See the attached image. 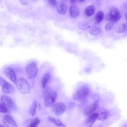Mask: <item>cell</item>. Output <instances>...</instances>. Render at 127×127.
<instances>
[{"label": "cell", "mask_w": 127, "mask_h": 127, "mask_svg": "<svg viewBox=\"0 0 127 127\" xmlns=\"http://www.w3.org/2000/svg\"><path fill=\"white\" fill-rule=\"evenodd\" d=\"M98 113H95L89 116L85 121V125L87 127L91 126L98 118Z\"/></svg>", "instance_id": "cell-12"}, {"label": "cell", "mask_w": 127, "mask_h": 127, "mask_svg": "<svg viewBox=\"0 0 127 127\" xmlns=\"http://www.w3.org/2000/svg\"><path fill=\"white\" fill-rule=\"evenodd\" d=\"M57 96L55 91L49 93L46 96L44 101L45 105L48 107H52L55 103Z\"/></svg>", "instance_id": "cell-6"}, {"label": "cell", "mask_w": 127, "mask_h": 127, "mask_svg": "<svg viewBox=\"0 0 127 127\" xmlns=\"http://www.w3.org/2000/svg\"><path fill=\"white\" fill-rule=\"evenodd\" d=\"M69 12L70 16L72 18H75L79 16L80 11L76 5L73 4L70 7Z\"/></svg>", "instance_id": "cell-13"}, {"label": "cell", "mask_w": 127, "mask_h": 127, "mask_svg": "<svg viewBox=\"0 0 127 127\" xmlns=\"http://www.w3.org/2000/svg\"><path fill=\"white\" fill-rule=\"evenodd\" d=\"M7 111V109L6 107L3 104L0 103V113H5Z\"/></svg>", "instance_id": "cell-26"}, {"label": "cell", "mask_w": 127, "mask_h": 127, "mask_svg": "<svg viewBox=\"0 0 127 127\" xmlns=\"http://www.w3.org/2000/svg\"><path fill=\"white\" fill-rule=\"evenodd\" d=\"M16 83L18 89L22 93L26 94L30 92V87L29 83L24 78H19Z\"/></svg>", "instance_id": "cell-2"}, {"label": "cell", "mask_w": 127, "mask_h": 127, "mask_svg": "<svg viewBox=\"0 0 127 127\" xmlns=\"http://www.w3.org/2000/svg\"><path fill=\"white\" fill-rule=\"evenodd\" d=\"M127 25L124 23H120L117 25L115 27V30L118 33H123L127 30Z\"/></svg>", "instance_id": "cell-17"}, {"label": "cell", "mask_w": 127, "mask_h": 127, "mask_svg": "<svg viewBox=\"0 0 127 127\" xmlns=\"http://www.w3.org/2000/svg\"><path fill=\"white\" fill-rule=\"evenodd\" d=\"M86 0H78L79 2L80 3H82L84 2Z\"/></svg>", "instance_id": "cell-32"}, {"label": "cell", "mask_w": 127, "mask_h": 127, "mask_svg": "<svg viewBox=\"0 0 127 127\" xmlns=\"http://www.w3.org/2000/svg\"><path fill=\"white\" fill-rule=\"evenodd\" d=\"M56 5L57 11L59 14L63 15L66 13L67 6L65 3L63 1L58 2Z\"/></svg>", "instance_id": "cell-11"}, {"label": "cell", "mask_w": 127, "mask_h": 127, "mask_svg": "<svg viewBox=\"0 0 127 127\" xmlns=\"http://www.w3.org/2000/svg\"><path fill=\"white\" fill-rule=\"evenodd\" d=\"M3 123L8 127H17V125L13 118L9 115L4 117L3 119Z\"/></svg>", "instance_id": "cell-10"}, {"label": "cell", "mask_w": 127, "mask_h": 127, "mask_svg": "<svg viewBox=\"0 0 127 127\" xmlns=\"http://www.w3.org/2000/svg\"><path fill=\"white\" fill-rule=\"evenodd\" d=\"M48 3L51 5L54 6L56 4V0H47Z\"/></svg>", "instance_id": "cell-28"}, {"label": "cell", "mask_w": 127, "mask_h": 127, "mask_svg": "<svg viewBox=\"0 0 127 127\" xmlns=\"http://www.w3.org/2000/svg\"><path fill=\"white\" fill-rule=\"evenodd\" d=\"M71 3L72 4H75L77 2V0H70Z\"/></svg>", "instance_id": "cell-31"}, {"label": "cell", "mask_w": 127, "mask_h": 127, "mask_svg": "<svg viewBox=\"0 0 127 127\" xmlns=\"http://www.w3.org/2000/svg\"><path fill=\"white\" fill-rule=\"evenodd\" d=\"M77 105V104L74 102H71L68 104V107L69 109H72Z\"/></svg>", "instance_id": "cell-27"}, {"label": "cell", "mask_w": 127, "mask_h": 127, "mask_svg": "<svg viewBox=\"0 0 127 127\" xmlns=\"http://www.w3.org/2000/svg\"><path fill=\"white\" fill-rule=\"evenodd\" d=\"M110 114V113L109 111L103 112L98 115L97 118L100 121H104L107 120Z\"/></svg>", "instance_id": "cell-20"}, {"label": "cell", "mask_w": 127, "mask_h": 127, "mask_svg": "<svg viewBox=\"0 0 127 127\" xmlns=\"http://www.w3.org/2000/svg\"><path fill=\"white\" fill-rule=\"evenodd\" d=\"M4 127V126H3V125L0 124V127Z\"/></svg>", "instance_id": "cell-33"}, {"label": "cell", "mask_w": 127, "mask_h": 127, "mask_svg": "<svg viewBox=\"0 0 127 127\" xmlns=\"http://www.w3.org/2000/svg\"><path fill=\"white\" fill-rule=\"evenodd\" d=\"M19 1L22 4L24 5H26L27 3L26 0H19Z\"/></svg>", "instance_id": "cell-30"}, {"label": "cell", "mask_w": 127, "mask_h": 127, "mask_svg": "<svg viewBox=\"0 0 127 127\" xmlns=\"http://www.w3.org/2000/svg\"><path fill=\"white\" fill-rule=\"evenodd\" d=\"M5 75L13 83H15L17 81L16 74L13 69L10 67H8L4 70Z\"/></svg>", "instance_id": "cell-9"}, {"label": "cell", "mask_w": 127, "mask_h": 127, "mask_svg": "<svg viewBox=\"0 0 127 127\" xmlns=\"http://www.w3.org/2000/svg\"><path fill=\"white\" fill-rule=\"evenodd\" d=\"M52 107V111L56 116H60L65 112L66 109V105L61 102L55 103Z\"/></svg>", "instance_id": "cell-5"}, {"label": "cell", "mask_w": 127, "mask_h": 127, "mask_svg": "<svg viewBox=\"0 0 127 127\" xmlns=\"http://www.w3.org/2000/svg\"><path fill=\"white\" fill-rule=\"evenodd\" d=\"M64 0V1H66L67 0Z\"/></svg>", "instance_id": "cell-34"}, {"label": "cell", "mask_w": 127, "mask_h": 127, "mask_svg": "<svg viewBox=\"0 0 127 127\" xmlns=\"http://www.w3.org/2000/svg\"><path fill=\"white\" fill-rule=\"evenodd\" d=\"M2 91L6 94L12 93L14 90L13 86L10 83L6 82L2 87Z\"/></svg>", "instance_id": "cell-15"}, {"label": "cell", "mask_w": 127, "mask_h": 127, "mask_svg": "<svg viewBox=\"0 0 127 127\" xmlns=\"http://www.w3.org/2000/svg\"><path fill=\"white\" fill-rule=\"evenodd\" d=\"M78 26L79 29L84 30H86L90 28L89 23L85 21L79 22L78 24Z\"/></svg>", "instance_id": "cell-22"}, {"label": "cell", "mask_w": 127, "mask_h": 127, "mask_svg": "<svg viewBox=\"0 0 127 127\" xmlns=\"http://www.w3.org/2000/svg\"><path fill=\"white\" fill-rule=\"evenodd\" d=\"M104 17V13L101 11H98L96 14L95 16V20L97 23H99L103 20Z\"/></svg>", "instance_id": "cell-21"}, {"label": "cell", "mask_w": 127, "mask_h": 127, "mask_svg": "<svg viewBox=\"0 0 127 127\" xmlns=\"http://www.w3.org/2000/svg\"><path fill=\"white\" fill-rule=\"evenodd\" d=\"M48 120L50 122L54 124L57 126L62 127H65V125L58 119H56L51 117H48Z\"/></svg>", "instance_id": "cell-18"}, {"label": "cell", "mask_w": 127, "mask_h": 127, "mask_svg": "<svg viewBox=\"0 0 127 127\" xmlns=\"http://www.w3.org/2000/svg\"><path fill=\"white\" fill-rule=\"evenodd\" d=\"M98 100H96L87 106L84 110V115L89 116L93 113L98 108Z\"/></svg>", "instance_id": "cell-8"}, {"label": "cell", "mask_w": 127, "mask_h": 127, "mask_svg": "<svg viewBox=\"0 0 127 127\" xmlns=\"http://www.w3.org/2000/svg\"><path fill=\"white\" fill-rule=\"evenodd\" d=\"M89 89L87 86L81 87L74 94L73 98L76 101H81L85 98L89 93Z\"/></svg>", "instance_id": "cell-1"}, {"label": "cell", "mask_w": 127, "mask_h": 127, "mask_svg": "<svg viewBox=\"0 0 127 127\" xmlns=\"http://www.w3.org/2000/svg\"><path fill=\"white\" fill-rule=\"evenodd\" d=\"M6 82V81L3 78L0 77V86L1 87Z\"/></svg>", "instance_id": "cell-29"}, {"label": "cell", "mask_w": 127, "mask_h": 127, "mask_svg": "<svg viewBox=\"0 0 127 127\" xmlns=\"http://www.w3.org/2000/svg\"><path fill=\"white\" fill-rule=\"evenodd\" d=\"M38 68L36 64L34 62L29 64L26 66V72L28 77L30 79L35 78L37 72Z\"/></svg>", "instance_id": "cell-4"}, {"label": "cell", "mask_w": 127, "mask_h": 127, "mask_svg": "<svg viewBox=\"0 0 127 127\" xmlns=\"http://www.w3.org/2000/svg\"><path fill=\"white\" fill-rule=\"evenodd\" d=\"M113 24V23L110 22L107 24L105 26V29L107 31H110L112 29Z\"/></svg>", "instance_id": "cell-25"}, {"label": "cell", "mask_w": 127, "mask_h": 127, "mask_svg": "<svg viewBox=\"0 0 127 127\" xmlns=\"http://www.w3.org/2000/svg\"><path fill=\"white\" fill-rule=\"evenodd\" d=\"M51 77V74L48 72L45 73L43 75L41 80V85L43 88H45Z\"/></svg>", "instance_id": "cell-14"}, {"label": "cell", "mask_w": 127, "mask_h": 127, "mask_svg": "<svg viewBox=\"0 0 127 127\" xmlns=\"http://www.w3.org/2000/svg\"><path fill=\"white\" fill-rule=\"evenodd\" d=\"M95 11V7L92 5H90L87 7L85 10V13L88 16H92L94 13Z\"/></svg>", "instance_id": "cell-19"}, {"label": "cell", "mask_w": 127, "mask_h": 127, "mask_svg": "<svg viewBox=\"0 0 127 127\" xmlns=\"http://www.w3.org/2000/svg\"><path fill=\"white\" fill-rule=\"evenodd\" d=\"M40 122V120L37 118H36L32 120L28 125V127H36L39 124Z\"/></svg>", "instance_id": "cell-24"}, {"label": "cell", "mask_w": 127, "mask_h": 127, "mask_svg": "<svg viewBox=\"0 0 127 127\" xmlns=\"http://www.w3.org/2000/svg\"><path fill=\"white\" fill-rule=\"evenodd\" d=\"M37 106V104L36 101V100L34 101L29 111V114L32 117L34 116L36 113Z\"/></svg>", "instance_id": "cell-23"}, {"label": "cell", "mask_w": 127, "mask_h": 127, "mask_svg": "<svg viewBox=\"0 0 127 127\" xmlns=\"http://www.w3.org/2000/svg\"><path fill=\"white\" fill-rule=\"evenodd\" d=\"M121 18V14L120 11L115 7H113L110 10L106 17L108 20L113 23L117 22Z\"/></svg>", "instance_id": "cell-3"}, {"label": "cell", "mask_w": 127, "mask_h": 127, "mask_svg": "<svg viewBox=\"0 0 127 127\" xmlns=\"http://www.w3.org/2000/svg\"><path fill=\"white\" fill-rule=\"evenodd\" d=\"M0 100L3 104L9 109L11 110H15L16 109L15 104L9 96L6 95H3L0 97Z\"/></svg>", "instance_id": "cell-7"}, {"label": "cell", "mask_w": 127, "mask_h": 127, "mask_svg": "<svg viewBox=\"0 0 127 127\" xmlns=\"http://www.w3.org/2000/svg\"><path fill=\"white\" fill-rule=\"evenodd\" d=\"M101 28L98 26H94L90 29L89 31L90 34L92 35H96L99 34L101 32Z\"/></svg>", "instance_id": "cell-16"}]
</instances>
